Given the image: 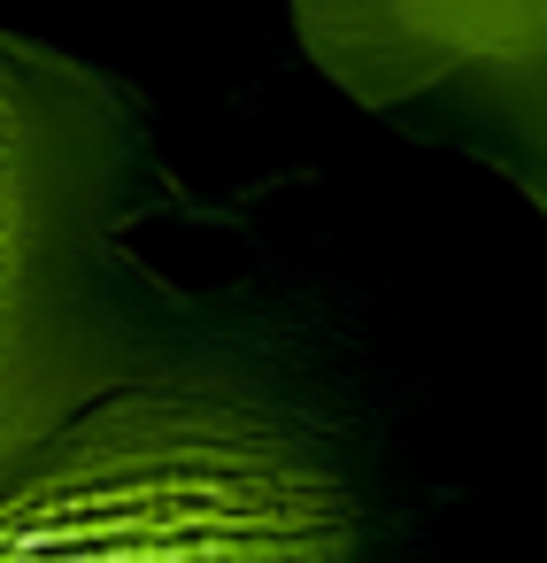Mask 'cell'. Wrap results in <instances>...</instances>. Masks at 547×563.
I'll use <instances>...</instances> for the list:
<instances>
[{"label": "cell", "mask_w": 547, "mask_h": 563, "mask_svg": "<svg viewBox=\"0 0 547 563\" xmlns=\"http://www.w3.org/2000/svg\"><path fill=\"white\" fill-rule=\"evenodd\" d=\"M293 32L355 109L547 217V0H293Z\"/></svg>", "instance_id": "2"}, {"label": "cell", "mask_w": 547, "mask_h": 563, "mask_svg": "<svg viewBox=\"0 0 547 563\" xmlns=\"http://www.w3.org/2000/svg\"><path fill=\"white\" fill-rule=\"evenodd\" d=\"M86 463L9 563H439L355 332L293 286L178 294Z\"/></svg>", "instance_id": "1"}]
</instances>
